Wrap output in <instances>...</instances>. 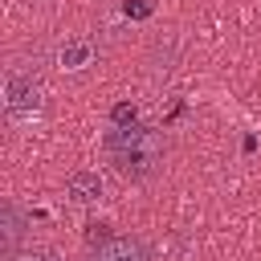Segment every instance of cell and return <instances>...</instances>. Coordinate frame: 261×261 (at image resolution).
<instances>
[{
    "instance_id": "cell-5",
    "label": "cell",
    "mask_w": 261,
    "mask_h": 261,
    "mask_svg": "<svg viewBox=\"0 0 261 261\" xmlns=\"http://www.w3.org/2000/svg\"><path fill=\"white\" fill-rule=\"evenodd\" d=\"M69 192H73V200H77V204H90V200H98V196H102V179H98L94 171H77V175L69 179Z\"/></svg>"
},
{
    "instance_id": "cell-6",
    "label": "cell",
    "mask_w": 261,
    "mask_h": 261,
    "mask_svg": "<svg viewBox=\"0 0 261 261\" xmlns=\"http://www.w3.org/2000/svg\"><path fill=\"white\" fill-rule=\"evenodd\" d=\"M4 261H61L53 249H45V245H29V249H12V253H4Z\"/></svg>"
},
{
    "instance_id": "cell-2",
    "label": "cell",
    "mask_w": 261,
    "mask_h": 261,
    "mask_svg": "<svg viewBox=\"0 0 261 261\" xmlns=\"http://www.w3.org/2000/svg\"><path fill=\"white\" fill-rule=\"evenodd\" d=\"M4 110H8L12 122L37 118L45 110V86H41L37 69H20V65L8 69V77H4Z\"/></svg>"
},
{
    "instance_id": "cell-1",
    "label": "cell",
    "mask_w": 261,
    "mask_h": 261,
    "mask_svg": "<svg viewBox=\"0 0 261 261\" xmlns=\"http://www.w3.org/2000/svg\"><path fill=\"white\" fill-rule=\"evenodd\" d=\"M102 151L110 159V167L130 179V184H147L151 175L163 171V159H167V139L155 130V126H110L106 139H102Z\"/></svg>"
},
{
    "instance_id": "cell-3",
    "label": "cell",
    "mask_w": 261,
    "mask_h": 261,
    "mask_svg": "<svg viewBox=\"0 0 261 261\" xmlns=\"http://www.w3.org/2000/svg\"><path fill=\"white\" fill-rule=\"evenodd\" d=\"M90 261H155V249L135 232H114L94 249Z\"/></svg>"
},
{
    "instance_id": "cell-4",
    "label": "cell",
    "mask_w": 261,
    "mask_h": 261,
    "mask_svg": "<svg viewBox=\"0 0 261 261\" xmlns=\"http://www.w3.org/2000/svg\"><path fill=\"white\" fill-rule=\"evenodd\" d=\"M175 33H163V37H155V45H151V53H147V65H151V73H171L175 69Z\"/></svg>"
}]
</instances>
